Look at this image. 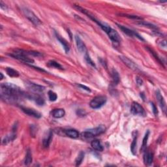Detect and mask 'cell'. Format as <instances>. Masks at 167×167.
I'll use <instances>...</instances> for the list:
<instances>
[{
  "label": "cell",
  "mask_w": 167,
  "mask_h": 167,
  "mask_svg": "<svg viewBox=\"0 0 167 167\" xmlns=\"http://www.w3.org/2000/svg\"><path fill=\"white\" fill-rule=\"evenodd\" d=\"M0 87L1 99L10 104H17L23 97L29 98L28 94L13 84L2 83Z\"/></svg>",
  "instance_id": "6da1fadb"
},
{
  "label": "cell",
  "mask_w": 167,
  "mask_h": 167,
  "mask_svg": "<svg viewBox=\"0 0 167 167\" xmlns=\"http://www.w3.org/2000/svg\"><path fill=\"white\" fill-rule=\"evenodd\" d=\"M9 55L12 57L13 58H15V59L26 63H34V60L28 57V55H30L28 54V51H26V50L17 49L15 50V51H13L12 53L9 54Z\"/></svg>",
  "instance_id": "7a4b0ae2"
},
{
  "label": "cell",
  "mask_w": 167,
  "mask_h": 167,
  "mask_svg": "<svg viewBox=\"0 0 167 167\" xmlns=\"http://www.w3.org/2000/svg\"><path fill=\"white\" fill-rule=\"evenodd\" d=\"M106 131V127L103 125H100L95 128H92L86 130L84 132L82 133V135L85 138L89 139V138H92L97 135L101 134L104 133Z\"/></svg>",
  "instance_id": "3957f363"
},
{
  "label": "cell",
  "mask_w": 167,
  "mask_h": 167,
  "mask_svg": "<svg viewBox=\"0 0 167 167\" xmlns=\"http://www.w3.org/2000/svg\"><path fill=\"white\" fill-rule=\"evenodd\" d=\"M22 11L25 17L27 18L31 22H32L34 25L39 26L41 24V20L39 19L37 16L32 10H31L30 9H29L26 7H22Z\"/></svg>",
  "instance_id": "277c9868"
},
{
  "label": "cell",
  "mask_w": 167,
  "mask_h": 167,
  "mask_svg": "<svg viewBox=\"0 0 167 167\" xmlns=\"http://www.w3.org/2000/svg\"><path fill=\"white\" fill-rule=\"evenodd\" d=\"M107 97L99 95V96L94 97L91 100V102L89 103V106L94 109H98V108L102 107L103 105H105V103H107Z\"/></svg>",
  "instance_id": "5b68a950"
},
{
  "label": "cell",
  "mask_w": 167,
  "mask_h": 167,
  "mask_svg": "<svg viewBox=\"0 0 167 167\" xmlns=\"http://www.w3.org/2000/svg\"><path fill=\"white\" fill-rule=\"evenodd\" d=\"M131 111V113L134 115L141 116H144L146 115V112L144 108H143V107L139 103L137 102H133L132 103Z\"/></svg>",
  "instance_id": "8992f818"
},
{
  "label": "cell",
  "mask_w": 167,
  "mask_h": 167,
  "mask_svg": "<svg viewBox=\"0 0 167 167\" xmlns=\"http://www.w3.org/2000/svg\"><path fill=\"white\" fill-rule=\"evenodd\" d=\"M107 34L108 35V37L110 39V40L112 41L114 46H118L119 44H120V37L117 31L114 30V29L111 28L110 30L108 31Z\"/></svg>",
  "instance_id": "52a82bcc"
},
{
  "label": "cell",
  "mask_w": 167,
  "mask_h": 167,
  "mask_svg": "<svg viewBox=\"0 0 167 167\" xmlns=\"http://www.w3.org/2000/svg\"><path fill=\"white\" fill-rule=\"evenodd\" d=\"M117 26H118L119 28H120V30L123 31V33H125L126 35H129V37H137V38L139 39V40L142 41H145L144 39L142 37V36H140L139 33H137V32H135V31L130 30V29L127 28V27H125V26H121L120 24H117Z\"/></svg>",
  "instance_id": "ba28073f"
},
{
  "label": "cell",
  "mask_w": 167,
  "mask_h": 167,
  "mask_svg": "<svg viewBox=\"0 0 167 167\" xmlns=\"http://www.w3.org/2000/svg\"><path fill=\"white\" fill-rule=\"evenodd\" d=\"M120 58L124 63V64L126 65L127 67L135 71H138L140 70L139 66H138L134 62H132L131 60H130L129 58L126 56H124V55H120Z\"/></svg>",
  "instance_id": "9c48e42d"
},
{
  "label": "cell",
  "mask_w": 167,
  "mask_h": 167,
  "mask_svg": "<svg viewBox=\"0 0 167 167\" xmlns=\"http://www.w3.org/2000/svg\"><path fill=\"white\" fill-rule=\"evenodd\" d=\"M26 86L28 88L30 89L31 91L35 93H41L42 91H44L45 89V87H44L43 86L31 82L30 81L26 82Z\"/></svg>",
  "instance_id": "30bf717a"
},
{
  "label": "cell",
  "mask_w": 167,
  "mask_h": 167,
  "mask_svg": "<svg viewBox=\"0 0 167 167\" xmlns=\"http://www.w3.org/2000/svg\"><path fill=\"white\" fill-rule=\"evenodd\" d=\"M21 109H22V110L26 114L30 116H32V117L35 118H40L41 117V113L39 112L38 111L35 110V109H33V108L21 107Z\"/></svg>",
  "instance_id": "8fae6325"
},
{
  "label": "cell",
  "mask_w": 167,
  "mask_h": 167,
  "mask_svg": "<svg viewBox=\"0 0 167 167\" xmlns=\"http://www.w3.org/2000/svg\"><path fill=\"white\" fill-rule=\"evenodd\" d=\"M75 39L76 46H77L78 51L81 53H84V54L87 53V48H86V44H84V42L80 39V37L78 35H76L75 37Z\"/></svg>",
  "instance_id": "7c38bea8"
},
{
  "label": "cell",
  "mask_w": 167,
  "mask_h": 167,
  "mask_svg": "<svg viewBox=\"0 0 167 167\" xmlns=\"http://www.w3.org/2000/svg\"><path fill=\"white\" fill-rule=\"evenodd\" d=\"M53 137V132L51 130H49V131L46 132L44 134L43 139H42V145L44 148H48L50 146V143H51L52 139Z\"/></svg>",
  "instance_id": "4fadbf2b"
},
{
  "label": "cell",
  "mask_w": 167,
  "mask_h": 167,
  "mask_svg": "<svg viewBox=\"0 0 167 167\" xmlns=\"http://www.w3.org/2000/svg\"><path fill=\"white\" fill-rule=\"evenodd\" d=\"M156 97H157V99L158 100L159 104L161 108H162L163 112L166 113V102H165V99H164V97H163V95H161L159 90H157V91H156Z\"/></svg>",
  "instance_id": "5bb4252c"
},
{
  "label": "cell",
  "mask_w": 167,
  "mask_h": 167,
  "mask_svg": "<svg viewBox=\"0 0 167 167\" xmlns=\"http://www.w3.org/2000/svg\"><path fill=\"white\" fill-rule=\"evenodd\" d=\"M55 37H56V39L58 40V41H59L61 43V44H62L63 46V49H64V50H65V53H67H67L69 52V50H70L69 44L68 42L65 41V39L62 37H61L59 34L57 33L56 32H55Z\"/></svg>",
  "instance_id": "9a60e30c"
},
{
  "label": "cell",
  "mask_w": 167,
  "mask_h": 167,
  "mask_svg": "<svg viewBox=\"0 0 167 167\" xmlns=\"http://www.w3.org/2000/svg\"><path fill=\"white\" fill-rule=\"evenodd\" d=\"M63 132L66 137L71 139H76L79 137V132L75 129H63Z\"/></svg>",
  "instance_id": "2e32d148"
},
{
  "label": "cell",
  "mask_w": 167,
  "mask_h": 167,
  "mask_svg": "<svg viewBox=\"0 0 167 167\" xmlns=\"http://www.w3.org/2000/svg\"><path fill=\"white\" fill-rule=\"evenodd\" d=\"M144 155V162L146 165H151L153 163V155L148 151H146V150Z\"/></svg>",
  "instance_id": "e0dca14e"
},
{
  "label": "cell",
  "mask_w": 167,
  "mask_h": 167,
  "mask_svg": "<svg viewBox=\"0 0 167 167\" xmlns=\"http://www.w3.org/2000/svg\"><path fill=\"white\" fill-rule=\"evenodd\" d=\"M65 114V112L63 108L54 109L51 112V115L55 118H62Z\"/></svg>",
  "instance_id": "ac0fdd59"
},
{
  "label": "cell",
  "mask_w": 167,
  "mask_h": 167,
  "mask_svg": "<svg viewBox=\"0 0 167 167\" xmlns=\"http://www.w3.org/2000/svg\"><path fill=\"white\" fill-rule=\"evenodd\" d=\"M16 138H17V135L15 134H7L6 136H5L2 139V144L3 145H7V144H9V142H12Z\"/></svg>",
  "instance_id": "d6986e66"
},
{
  "label": "cell",
  "mask_w": 167,
  "mask_h": 167,
  "mask_svg": "<svg viewBox=\"0 0 167 167\" xmlns=\"http://www.w3.org/2000/svg\"><path fill=\"white\" fill-rule=\"evenodd\" d=\"M91 146L95 150L98 151V152H103V146L99 140H93L91 143Z\"/></svg>",
  "instance_id": "ffe728a7"
},
{
  "label": "cell",
  "mask_w": 167,
  "mask_h": 167,
  "mask_svg": "<svg viewBox=\"0 0 167 167\" xmlns=\"http://www.w3.org/2000/svg\"><path fill=\"white\" fill-rule=\"evenodd\" d=\"M7 72V74L10 77L12 78H16V77H18L20 75L19 73L18 72L17 70L14 69L10 68V67H7L6 69H5Z\"/></svg>",
  "instance_id": "44dd1931"
},
{
  "label": "cell",
  "mask_w": 167,
  "mask_h": 167,
  "mask_svg": "<svg viewBox=\"0 0 167 167\" xmlns=\"http://www.w3.org/2000/svg\"><path fill=\"white\" fill-rule=\"evenodd\" d=\"M33 161V158H32V154H31V150L30 149H28L26 152V157L24 159V164L25 165H30L31 163Z\"/></svg>",
  "instance_id": "7402d4cb"
},
{
  "label": "cell",
  "mask_w": 167,
  "mask_h": 167,
  "mask_svg": "<svg viewBox=\"0 0 167 167\" xmlns=\"http://www.w3.org/2000/svg\"><path fill=\"white\" fill-rule=\"evenodd\" d=\"M30 98H31L33 100H35V102L39 106H42V105H44V100L43 98H42V97H41L40 95H35V96H31L30 97Z\"/></svg>",
  "instance_id": "603a6c76"
},
{
  "label": "cell",
  "mask_w": 167,
  "mask_h": 167,
  "mask_svg": "<svg viewBox=\"0 0 167 167\" xmlns=\"http://www.w3.org/2000/svg\"><path fill=\"white\" fill-rule=\"evenodd\" d=\"M149 135H150V131H147V132H146L144 139H143L142 144V147H141V151L143 152L146 150V146H147L148 138H149Z\"/></svg>",
  "instance_id": "cb8c5ba5"
},
{
  "label": "cell",
  "mask_w": 167,
  "mask_h": 167,
  "mask_svg": "<svg viewBox=\"0 0 167 167\" xmlns=\"http://www.w3.org/2000/svg\"><path fill=\"white\" fill-rule=\"evenodd\" d=\"M112 78L114 83L115 84H118L119 82H120V75H119L118 72L116 69H112Z\"/></svg>",
  "instance_id": "d4e9b609"
},
{
  "label": "cell",
  "mask_w": 167,
  "mask_h": 167,
  "mask_svg": "<svg viewBox=\"0 0 167 167\" xmlns=\"http://www.w3.org/2000/svg\"><path fill=\"white\" fill-rule=\"evenodd\" d=\"M47 65L49 66V67H54L55 69H58L62 70L63 69V68L62 65H61L59 63H58L57 62H55L54 60H50L47 63Z\"/></svg>",
  "instance_id": "484cf974"
},
{
  "label": "cell",
  "mask_w": 167,
  "mask_h": 167,
  "mask_svg": "<svg viewBox=\"0 0 167 167\" xmlns=\"http://www.w3.org/2000/svg\"><path fill=\"white\" fill-rule=\"evenodd\" d=\"M84 155H85V153L83 152H80V153H79L78 155L77 156V157H76V160H75V163H76V166H80L81 165V163H82L84 158Z\"/></svg>",
  "instance_id": "4316f807"
},
{
  "label": "cell",
  "mask_w": 167,
  "mask_h": 167,
  "mask_svg": "<svg viewBox=\"0 0 167 167\" xmlns=\"http://www.w3.org/2000/svg\"><path fill=\"white\" fill-rule=\"evenodd\" d=\"M137 24L139 25H141V26H146V27H148V28H150L151 29H157V28L155 26L153 25L152 24L149 23V22H146V21H143V20H139V22H137Z\"/></svg>",
  "instance_id": "83f0119b"
},
{
  "label": "cell",
  "mask_w": 167,
  "mask_h": 167,
  "mask_svg": "<svg viewBox=\"0 0 167 167\" xmlns=\"http://www.w3.org/2000/svg\"><path fill=\"white\" fill-rule=\"evenodd\" d=\"M84 58H85V60L86 61V62L88 63L89 65H91V67H94V68H96V65H95V63L93 62V60H91V58H90L89 55L88 54V53H86L84 55Z\"/></svg>",
  "instance_id": "f1b7e54d"
},
{
  "label": "cell",
  "mask_w": 167,
  "mask_h": 167,
  "mask_svg": "<svg viewBox=\"0 0 167 167\" xmlns=\"http://www.w3.org/2000/svg\"><path fill=\"white\" fill-rule=\"evenodd\" d=\"M137 137H134L131 145V151L133 155H135L137 153Z\"/></svg>",
  "instance_id": "f546056e"
},
{
  "label": "cell",
  "mask_w": 167,
  "mask_h": 167,
  "mask_svg": "<svg viewBox=\"0 0 167 167\" xmlns=\"http://www.w3.org/2000/svg\"><path fill=\"white\" fill-rule=\"evenodd\" d=\"M48 95H49V98L50 100H51V101H55V100H56L58 96L55 92L52 91H49L48 92Z\"/></svg>",
  "instance_id": "4dcf8cb0"
},
{
  "label": "cell",
  "mask_w": 167,
  "mask_h": 167,
  "mask_svg": "<svg viewBox=\"0 0 167 167\" xmlns=\"http://www.w3.org/2000/svg\"><path fill=\"white\" fill-rule=\"evenodd\" d=\"M123 15L125 17H127L129 18H131V19L137 20H142V18L141 17H139V16H137V15Z\"/></svg>",
  "instance_id": "1f68e13d"
},
{
  "label": "cell",
  "mask_w": 167,
  "mask_h": 167,
  "mask_svg": "<svg viewBox=\"0 0 167 167\" xmlns=\"http://www.w3.org/2000/svg\"><path fill=\"white\" fill-rule=\"evenodd\" d=\"M76 85H77V86L80 87V89H82L86 90V91H88V92H91V89H90L89 87H87V86H84V85H82V84H76Z\"/></svg>",
  "instance_id": "d6a6232c"
},
{
  "label": "cell",
  "mask_w": 167,
  "mask_h": 167,
  "mask_svg": "<svg viewBox=\"0 0 167 167\" xmlns=\"http://www.w3.org/2000/svg\"><path fill=\"white\" fill-rule=\"evenodd\" d=\"M151 106H152V108L153 114H155V116L157 115L158 111H157V107H156V106L154 105V103H151Z\"/></svg>",
  "instance_id": "836d02e7"
},
{
  "label": "cell",
  "mask_w": 167,
  "mask_h": 167,
  "mask_svg": "<svg viewBox=\"0 0 167 167\" xmlns=\"http://www.w3.org/2000/svg\"><path fill=\"white\" fill-rule=\"evenodd\" d=\"M136 82H137V84L139 85V86H142L143 84V80L141 78H140L139 76H137L136 77Z\"/></svg>",
  "instance_id": "e575fe53"
},
{
  "label": "cell",
  "mask_w": 167,
  "mask_h": 167,
  "mask_svg": "<svg viewBox=\"0 0 167 167\" xmlns=\"http://www.w3.org/2000/svg\"><path fill=\"white\" fill-rule=\"evenodd\" d=\"M159 45L162 48H164V49H166V40H162L160 42H159Z\"/></svg>",
  "instance_id": "d590c367"
},
{
  "label": "cell",
  "mask_w": 167,
  "mask_h": 167,
  "mask_svg": "<svg viewBox=\"0 0 167 167\" xmlns=\"http://www.w3.org/2000/svg\"><path fill=\"white\" fill-rule=\"evenodd\" d=\"M31 67H32V68H34L36 70H39V71H42V72H46V71L44 70V69H42L40 68V67H36V66H33V65H30Z\"/></svg>",
  "instance_id": "8d00e7d4"
},
{
  "label": "cell",
  "mask_w": 167,
  "mask_h": 167,
  "mask_svg": "<svg viewBox=\"0 0 167 167\" xmlns=\"http://www.w3.org/2000/svg\"><path fill=\"white\" fill-rule=\"evenodd\" d=\"M0 7H1V9H3V10L7 9V7L5 6V4H4L3 2L1 1H0Z\"/></svg>",
  "instance_id": "74e56055"
},
{
  "label": "cell",
  "mask_w": 167,
  "mask_h": 167,
  "mask_svg": "<svg viewBox=\"0 0 167 167\" xmlns=\"http://www.w3.org/2000/svg\"><path fill=\"white\" fill-rule=\"evenodd\" d=\"M0 75H1V78H0V80H2L3 78V74H2V73H0Z\"/></svg>",
  "instance_id": "f35d334b"
}]
</instances>
